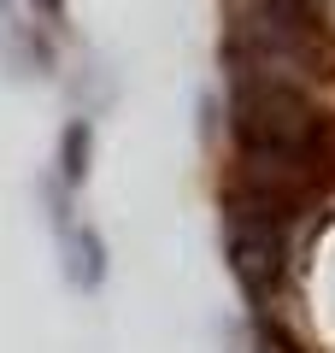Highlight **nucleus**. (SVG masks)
I'll return each instance as SVG.
<instances>
[{"mask_svg":"<svg viewBox=\"0 0 335 353\" xmlns=\"http://www.w3.org/2000/svg\"><path fill=\"white\" fill-rule=\"evenodd\" d=\"M88 153H94V124L88 118H71L59 136V176H65V189H77L88 176Z\"/></svg>","mask_w":335,"mask_h":353,"instance_id":"obj_3","label":"nucleus"},{"mask_svg":"<svg viewBox=\"0 0 335 353\" xmlns=\"http://www.w3.org/2000/svg\"><path fill=\"white\" fill-rule=\"evenodd\" d=\"M59 6L65 0H36V12H48V18H59Z\"/></svg>","mask_w":335,"mask_h":353,"instance_id":"obj_5","label":"nucleus"},{"mask_svg":"<svg viewBox=\"0 0 335 353\" xmlns=\"http://www.w3.org/2000/svg\"><path fill=\"white\" fill-rule=\"evenodd\" d=\"M253 353H300V347H294V341H288L276 324H259V341H253Z\"/></svg>","mask_w":335,"mask_h":353,"instance_id":"obj_4","label":"nucleus"},{"mask_svg":"<svg viewBox=\"0 0 335 353\" xmlns=\"http://www.w3.org/2000/svg\"><path fill=\"white\" fill-rule=\"evenodd\" d=\"M294 212L253 189H236L223 201V236H230V265H236L241 289L253 301L276 294V283L288 277V259H294V241H288Z\"/></svg>","mask_w":335,"mask_h":353,"instance_id":"obj_1","label":"nucleus"},{"mask_svg":"<svg viewBox=\"0 0 335 353\" xmlns=\"http://www.w3.org/2000/svg\"><path fill=\"white\" fill-rule=\"evenodd\" d=\"M65 277L77 289H100V277H106V248H100L94 230L65 224Z\"/></svg>","mask_w":335,"mask_h":353,"instance_id":"obj_2","label":"nucleus"}]
</instances>
